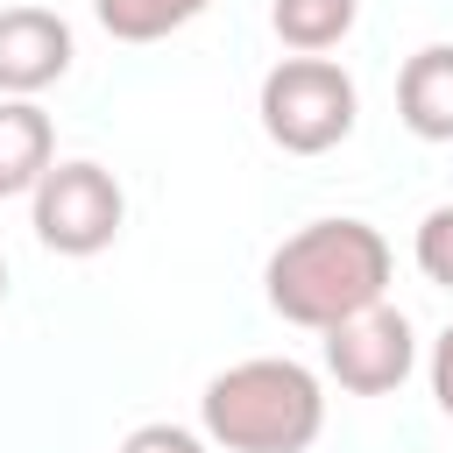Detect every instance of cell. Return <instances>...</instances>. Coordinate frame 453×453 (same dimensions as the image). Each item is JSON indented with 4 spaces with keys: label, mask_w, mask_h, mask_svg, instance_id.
I'll list each match as a JSON object with an SVG mask.
<instances>
[{
    "label": "cell",
    "mask_w": 453,
    "mask_h": 453,
    "mask_svg": "<svg viewBox=\"0 0 453 453\" xmlns=\"http://www.w3.org/2000/svg\"><path fill=\"white\" fill-rule=\"evenodd\" d=\"M389 269H396V255L368 219H311L290 241H276V255L262 262V297L283 326L326 333V326L382 304Z\"/></svg>",
    "instance_id": "1"
},
{
    "label": "cell",
    "mask_w": 453,
    "mask_h": 453,
    "mask_svg": "<svg viewBox=\"0 0 453 453\" xmlns=\"http://www.w3.org/2000/svg\"><path fill=\"white\" fill-rule=\"evenodd\" d=\"M198 425L226 453H304L326 432V389L304 361L255 354V361H234L205 382Z\"/></svg>",
    "instance_id": "2"
},
{
    "label": "cell",
    "mask_w": 453,
    "mask_h": 453,
    "mask_svg": "<svg viewBox=\"0 0 453 453\" xmlns=\"http://www.w3.org/2000/svg\"><path fill=\"white\" fill-rule=\"evenodd\" d=\"M255 113H262V134L283 156H326V149H340L354 134L361 92H354V78L333 57H283L262 78Z\"/></svg>",
    "instance_id": "3"
},
{
    "label": "cell",
    "mask_w": 453,
    "mask_h": 453,
    "mask_svg": "<svg viewBox=\"0 0 453 453\" xmlns=\"http://www.w3.org/2000/svg\"><path fill=\"white\" fill-rule=\"evenodd\" d=\"M35 198V241L50 248V255H99V248H113L120 241V219H127V191H120V177L113 170H99V163H50L42 170V184L28 191Z\"/></svg>",
    "instance_id": "4"
},
{
    "label": "cell",
    "mask_w": 453,
    "mask_h": 453,
    "mask_svg": "<svg viewBox=\"0 0 453 453\" xmlns=\"http://www.w3.org/2000/svg\"><path fill=\"white\" fill-rule=\"evenodd\" d=\"M418 368V333L396 304H368L340 326H326V375L347 396H389Z\"/></svg>",
    "instance_id": "5"
},
{
    "label": "cell",
    "mask_w": 453,
    "mask_h": 453,
    "mask_svg": "<svg viewBox=\"0 0 453 453\" xmlns=\"http://www.w3.org/2000/svg\"><path fill=\"white\" fill-rule=\"evenodd\" d=\"M78 42H71V21L50 14V7H0V99H35L42 85H57L71 71Z\"/></svg>",
    "instance_id": "6"
},
{
    "label": "cell",
    "mask_w": 453,
    "mask_h": 453,
    "mask_svg": "<svg viewBox=\"0 0 453 453\" xmlns=\"http://www.w3.org/2000/svg\"><path fill=\"white\" fill-rule=\"evenodd\" d=\"M396 113L418 142H453V42H425L396 71Z\"/></svg>",
    "instance_id": "7"
},
{
    "label": "cell",
    "mask_w": 453,
    "mask_h": 453,
    "mask_svg": "<svg viewBox=\"0 0 453 453\" xmlns=\"http://www.w3.org/2000/svg\"><path fill=\"white\" fill-rule=\"evenodd\" d=\"M57 163V127L35 99H0V198H21Z\"/></svg>",
    "instance_id": "8"
},
{
    "label": "cell",
    "mask_w": 453,
    "mask_h": 453,
    "mask_svg": "<svg viewBox=\"0 0 453 453\" xmlns=\"http://www.w3.org/2000/svg\"><path fill=\"white\" fill-rule=\"evenodd\" d=\"M354 21H361V0H269V28H276V42L297 50V57L340 50V42L354 35Z\"/></svg>",
    "instance_id": "9"
},
{
    "label": "cell",
    "mask_w": 453,
    "mask_h": 453,
    "mask_svg": "<svg viewBox=\"0 0 453 453\" xmlns=\"http://www.w3.org/2000/svg\"><path fill=\"white\" fill-rule=\"evenodd\" d=\"M205 7H212V0H92L99 28H106L113 42H163L170 28L198 21Z\"/></svg>",
    "instance_id": "10"
},
{
    "label": "cell",
    "mask_w": 453,
    "mask_h": 453,
    "mask_svg": "<svg viewBox=\"0 0 453 453\" xmlns=\"http://www.w3.org/2000/svg\"><path fill=\"white\" fill-rule=\"evenodd\" d=\"M411 255H418L425 283L453 290V205H432V212L418 219V241H411Z\"/></svg>",
    "instance_id": "11"
},
{
    "label": "cell",
    "mask_w": 453,
    "mask_h": 453,
    "mask_svg": "<svg viewBox=\"0 0 453 453\" xmlns=\"http://www.w3.org/2000/svg\"><path fill=\"white\" fill-rule=\"evenodd\" d=\"M120 453H212V446L198 432H184V425H134L120 439Z\"/></svg>",
    "instance_id": "12"
},
{
    "label": "cell",
    "mask_w": 453,
    "mask_h": 453,
    "mask_svg": "<svg viewBox=\"0 0 453 453\" xmlns=\"http://www.w3.org/2000/svg\"><path fill=\"white\" fill-rule=\"evenodd\" d=\"M432 396H439V411L453 418V326L432 340Z\"/></svg>",
    "instance_id": "13"
},
{
    "label": "cell",
    "mask_w": 453,
    "mask_h": 453,
    "mask_svg": "<svg viewBox=\"0 0 453 453\" xmlns=\"http://www.w3.org/2000/svg\"><path fill=\"white\" fill-rule=\"evenodd\" d=\"M0 304H7V255H0Z\"/></svg>",
    "instance_id": "14"
}]
</instances>
